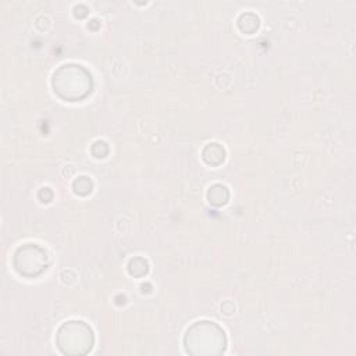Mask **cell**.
<instances>
[{
  "label": "cell",
  "instance_id": "6da1fadb",
  "mask_svg": "<svg viewBox=\"0 0 356 356\" xmlns=\"http://www.w3.org/2000/svg\"><path fill=\"white\" fill-rule=\"evenodd\" d=\"M53 92L65 102H78L86 97L93 88L90 72L78 63H64L53 71Z\"/></svg>",
  "mask_w": 356,
  "mask_h": 356
},
{
  "label": "cell",
  "instance_id": "7a4b0ae2",
  "mask_svg": "<svg viewBox=\"0 0 356 356\" xmlns=\"http://www.w3.org/2000/svg\"><path fill=\"white\" fill-rule=\"evenodd\" d=\"M227 337L224 330L211 320L192 323L184 335V346L191 355H221L225 350Z\"/></svg>",
  "mask_w": 356,
  "mask_h": 356
},
{
  "label": "cell",
  "instance_id": "3957f363",
  "mask_svg": "<svg viewBox=\"0 0 356 356\" xmlns=\"http://www.w3.org/2000/svg\"><path fill=\"white\" fill-rule=\"evenodd\" d=\"M93 343V330L83 320H67L57 328L56 345L64 355H86Z\"/></svg>",
  "mask_w": 356,
  "mask_h": 356
},
{
  "label": "cell",
  "instance_id": "277c9868",
  "mask_svg": "<svg viewBox=\"0 0 356 356\" xmlns=\"http://www.w3.org/2000/svg\"><path fill=\"white\" fill-rule=\"evenodd\" d=\"M49 266V253L39 243H24L13 254L14 270L26 278L40 275Z\"/></svg>",
  "mask_w": 356,
  "mask_h": 356
},
{
  "label": "cell",
  "instance_id": "5b68a950",
  "mask_svg": "<svg viewBox=\"0 0 356 356\" xmlns=\"http://www.w3.org/2000/svg\"><path fill=\"white\" fill-rule=\"evenodd\" d=\"M202 159L209 165H218L225 159V149L217 142H210L203 147Z\"/></svg>",
  "mask_w": 356,
  "mask_h": 356
},
{
  "label": "cell",
  "instance_id": "8992f818",
  "mask_svg": "<svg viewBox=\"0 0 356 356\" xmlns=\"http://www.w3.org/2000/svg\"><path fill=\"white\" fill-rule=\"evenodd\" d=\"M228 197H229V191L222 184H214L207 191V199L214 206H221L227 203Z\"/></svg>",
  "mask_w": 356,
  "mask_h": 356
},
{
  "label": "cell",
  "instance_id": "52a82bcc",
  "mask_svg": "<svg viewBox=\"0 0 356 356\" xmlns=\"http://www.w3.org/2000/svg\"><path fill=\"white\" fill-rule=\"evenodd\" d=\"M72 188H74V192L76 195H88L92 192V188H93V182L89 177L86 175H81L78 177L74 182H72Z\"/></svg>",
  "mask_w": 356,
  "mask_h": 356
},
{
  "label": "cell",
  "instance_id": "ba28073f",
  "mask_svg": "<svg viewBox=\"0 0 356 356\" xmlns=\"http://www.w3.org/2000/svg\"><path fill=\"white\" fill-rule=\"evenodd\" d=\"M138 263H139V257H132V259L128 261V264L135 266V270L129 271L131 275H143V274L147 273V261H146L145 259H142L140 264H138Z\"/></svg>",
  "mask_w": 356,
  "mask_h": 356
}]
</instances>
